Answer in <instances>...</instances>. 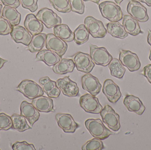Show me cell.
Here are the masks:
<instances>
[{
    "label": "cell",
    "instance_id": "1",
    "mask_svg": "<svg viewBox=\"0 0 151 150\" xmlns=\"http://www.w3.org/2000/svg\"><path fill=\"white\" fill-rule=\"evenodd\" d=\"M85 126L92 136L102 141L114 134L104 126L100 119H88L85 121Z\"/></svg>",
    "mask_w": 151,
    "mask_h": 150
},
{
    "label": "cell",
    "instance_id": "2",
    "mask_svg": "<svg viewBox=\"0 0 151 150\" xmlns=\"http://www.w3.org/2000/svg\"><path fill=\"white\" fill-rule=\"evenodd\" d=\"M99 7L102 16L110 22H119L122 19L123 13L120 7L113 2H102Z\"/></svg>",
    "mask_w": 151,
    "mask_h": 150
},
{
    "label": "cell",
    "instance_id": "3",
    "mask_svg": "<svg viewBox=\"0 0 151 150\" xmlns=\"http://www.w3.org/2000/svg\"><path fill=\"white\" fill-rule=\"evenodd\" d=\"M17 90L30 100H33L44 94L42 87L34 81L27 79L22 81L17 87Z\"/></svg>",
    "mask_w": 151,
    "mask_h": 150
},
{
    "label": "cell",
    "instance_id": "4",
    "mask_svg": "<svg viewBox=\"0 0 151 150\" xmlns=\"http://www.w3.org/2000/svg\"><path fill=\"white\" fill-rule=\"evenodd\" d=\"M90 55L95 64L104 67L109 65L113 59L105 48L99 47L96 45H90Z\"/></svg>",
    "mask_w": 151,
    "mask_h": 150
},
{
    "label": "cell",
    "instance_id": "5",
    "mask_svg": "<svg viewBox=\"0 0 151 150\" xmlns=\"http://www.w3.org/2000/svg\"><path fill=\"white\" fill-rule=\"evenodd\" d=\"M102 121L110 129L114 131H119L121 127L119 115L110 106L107 105L100 113Z\"/></svg>",
    "mask_w": 151,
    "mask_h": 150
},
{
    "label": "cell",
    "instance_id": "6",
    "mask_svg": "<svg viewBox=\"0 0 151 150\" xmlns=\"http://www.w3.org/2000/svg\"><path fill=\"white\" fill-rule=\"evenodd\" d=\"M36 17L48 29H50L62 24V18L52 10L48 8H44L40 10Z\"/></svg>",
    "mask_w": 151,
    "mask_h": 150
},
{
    "label": "cell",
    "instance_id": "7",
    "mask_svg": "<svg viewBox=\"0 0 151 150\" xmlns=\"http://www.w3.org/2000/svg\"><path fill=\"white\" fill-rule=\"evenodd\" d=\"M84 23L90 34L93 38H103L107 33V30L102 21L97 20L93 17H87L84 19Z\"/></svg>",
    "mask_w": 151,
    "mask_h": 150
},
{
    "label": "cell",
    "instance_id": "8",
    "mask_svg": "<svg viewBox=\"0 0 151 150\" xmlns=\"http://www.w3.org/2000/svg\"><path fill=\"white\" fill-rule=\"evenodd\" d=\"M79 103L83 109L88 113L99 114L103 109L98 98L88 93L80 97Z\"/></svg>",
    "mask_w": 151,
    "mask_h": 150
},
{
    "label": "cell",
    "instance_id": "9",
    "mask_svg": "<svg viewBox=\"0 0 151 150\" xmlns=\"http://www.w3.org/2000/svg\"><path fill=\"white\" fill-rule=\"evenodd\" d=\"M119 60L130 72L137 71L141 68V62L137 55L129 50H121Z\"/></svg>",
    "mask_w": 151,
    "mask_h": 150
},
{
    "label": "cell",
    "instance_id": "10",
    "mask_svg": "<svg viewBox=\"0 0 151 150\" xmlns=\"http://www.w3.org/2000/svg\"><path fill=\"white\" fill-rule=\"evenodd\" d=\"M127 11L130 16L141 23H145L149 20L147 9L140 2L131 0L127 7Z\"/></svg>",
    "mask_w": 151,
    "mask_h": 150
},
{
    "label": "cell",
    "instance_id": "11",
    "mask_svg": "<svg viewBox=\"0 0 151 150\" xmlns=\"http://www.w3.org/2000/svg\"><path fill=\"white\" fill-rule=\"evenodd\" d=\"M46 47L47 49L55 52L61 57L65 53L68 48L66 42L53 33L47 34Z\"/></svg>",
    "mask_w": 151,
    "mask_h": 150
},
{
    "label": "cell",
    "instance_id": "12",
    "mask_svg": "<svg viewBox=\"0 0 151 150\" xmlns=\"http://www.w3.org/2000/svg\"><path fill=\"white\" fill-rule=\"evenodd\" d=\"M73 60L76 69L81 72L88 74L95 67V63L88 54L78 52L74 56Z\"/></svg>",
    "mask_w": 151,
    "mask_h": 150
},
{
    "label": "cell",
    "instance_id": "13",
    "mask_svg": "<svg viewBox=\"0 0 151 150\" xmlns=\"http://www.w3.org/2000/svg\"><path fill=\"white\" fill-rule=\"evenodd\" d=\"M57 85L65 96L69 97H77L79 94V88L77 84L66 76L56 81Z\"/></svg>",
    "mask_w": 151,
    "mask_h": 150
},
{
    "label": "cell",
    "instance_id": "14",
    "mask_svg": "<svg viewBox=\"0 0 151 150\" xmlns=\"http://www.w3.org/2000/svg\"><path fill=\"white\" fill-rule=\"evenodd\" d=\"M81 82L83 89L89 92L92 96L95 97L100 92L102 85L99 80L90 73L82 77Z\"/></svg>",
    "mask_w": 151,
    "mask_h": 150
},
{
    "label": "cell",
    "instance_id": "15",
    "mask_svg": "<svg viewBox=\"0 0 151 150\" xmlns=\"http://www.w3.org/2000/svg\"><path fill=\"white\" fill-rule=\"evenodd\" d=\"M55 119L58 127L65 133H74L79 127V125L76 122L72 115L68 114H57Z\"/></svg>",
    "mask_w": 151,
    "mask_h": 150
},
{
    "label": "cell",
    "instance_id": "16",
    "mask_svg": "<svg viewBox=\"0 0 151 150\" xmlns=\"http://www.w3.org/2000/svg\"><path fill=\"white\" fill-rule=\"evenodd\" d=\"M102 91L109 102L113 104L116 103L122 97L119 87L111 79L104 81Z\"/></svg>",
    "mask_w": 151,
    "mask_h": 150
},
{
    "label": "cell",
    "instance_id": "17",
    "mask_svg": "<svg viewBox=\"0 0 151 150\" xmlns=\"http://www.w3.org/2000/svg\"><path fill=\"white\" fill-rule=\"evenodd\" d=\"M20 111V115L26 118L32 127L40 118V114L39 111L32 104L27 101H24L21 103Z\"/></svg>",
    "mask_w": 151,
    "mask_h": 150
},
{
    "label": "cell",
    "instance_id": "18",
    "mask_svg": "<svg viewBox=\"0 0 151 150\" xmlns=\"http://www.w3.org/2000/svg\"><path fill=\"white\" fill-rule=\"evenodd\" d=\"M10 35L16 43H22L26 46L29 45L32 38L30 33L25 28L19 25L12 27Z\"/></svg>",
    "mask_w": 151,
    "mask_h": 150
},
{
    "label": "cell",
    "instance_id": "19",
    "mask_svg": "<svg viewBox=\"0 0 151 150\" xmlns=\"http://www.w3.org/2000/svg\"><path fill=\"white\" fill-rule=\"evenodd\" d=\"M39 82L43 91L49 97L57 98L59 97L61 90L57 85L56 82L50 80L48 77H42Z\"/></svg>",
    "mask_w": 151,
    "mask_h": 150
},
{
    "label": "cell",
    "instance_id": "20",
    "mask_svg": "<svg viewBox=\"0 0 151 150\" xmlns=\"http://www.w3.org/2000/svg\"><path fill=\"white\" fill-rule=\"evenodd\" d=\"M123 104L129 112L141 115L144 112L145 107L140 99L134 95H127Z\"/></svg>",
    "mask_w": 151,
    "mask_h": 150
},
{
    "label": "cell",
    "instance_id": "21",
    "mask_svg": "<svg viewBox=\"0 0 151 150\" xmlns=\"http://www.w3.org/2000/svg\"><path fill=\"white\" fill-rule=\"evenodd\" d=\"M24 26L32 36L41 33L44 28L42 22L33 14H29L26 16L24 22Z\"/></svg>",
    "mask_w": 151,
    "mask_h": 150
},
{
    "label": "cell",
    "instance_id": "22",
    "mask_svg": "<svg viewBox=\"0 0 151 150\" xmlns=\"http://www.w3.org/2000/svg\"><path fill=\"white\" fill-rule=\"evenodd\" d=\"M32 104L40 112H55L53 100L51 98L41 96L34 99Z\"/></svg>",
    "mask_w": 151,
    "mask_h": 150
},
{
    "label": "cell",
    "instance_id": "23",
    "mask_svg": "<svg viewBox=\"0 0 151 150\" xmlns=\"http://www.w3.org/2000/svg\"><path fill=\"white\" fill-rule=\"evenodd\" d=\"M61 59L62 57L55 52L49 49H43L38 52L35 60L36 61L43 62L46 65L51 67L58 63Z\"/></svg>",
    "mask_w": 151,
    "mask_h": 150
},
{
    "label": "cell",
    "instance_id": "24",
    "mask_svg": "<svg viewBox=\"0 0 151 150\" xmlns=\"http://www.w3.org/2000/svg\"><path fill=\"white\" fill-rule=\"evenodd\" d=\"M122 25L128 34L136 36L143 33L138 21L130 15H126L122 18Z\"/></svg>",
    "mask_w": 151,
    "mask_h": 150
},
{
    "label": "cell",
    "instance_id": "25",
    "mask_svg": "<svg viewBox=\"0 0 151 150\" xmlns=\"http://www.w3.org/2000/svg\"><path fill=\"white\" fill-rule=\"evenodd\" d=\"M75 67V64L73 60L64 58L54 65L53 70L55 74L64 75L72 72Z\"/></svg>",
    "mask_w": 151,
    "mask_h": 150
},
{
    "label": "cell",
    "instance_id": "26",
    "mask_svg": "<svg viewBox=\"0 0 151 150\" xmlns=\"http://www.w3.org/2000/svg\"><path fill=\"white\" fill-rule=\"evenodd\" d=\"M47 34L44 33L33 36L31 42L27 46V49L32 53H35L42 50L46 45Z\"/></svg>",
    "mask_w": 151,
    "mask_h": 150
},
{
    "label": "cell",
    "instance_id": "27",
    "mask_svg": "<svg viewBox=\"0 0 151 150\" xmlns=\"http://www.w3.org/2000/svg\"><path fill=\"white\" fill-rule=\"evenodd\" d=\"M54 34L58 38L66 42H70L74 40V33L67 25L61 24L54 27Z\"/></svg>",
    "mask_w": 151,
    "mask_h": 150
},
{
    "label": "cell",
    "instance_id": "28",
    "mask_svg": "<svg viewBox=\"0 0 151 150\" xmlns=\"http://www.w3.org/2000/svg\"><path fill=\"white\" fill-rule=\"evenodd\" d=\"M106 26L107 32L114 38L123 39L128 36L124 26L119 22H110Z\"/></svg>",
    "mask_w": 151,
    "mask_h": 150
},
{
    "label": "cell",
    "instance_id": "29",
    "mask_svg": "<svg viewBox=\"0 0 151 150\" xmlns=\"http://www.w3.org/2000/svg\"><path fill=\"white\" fill-rule=\"evenodd\" d=\"M2 17L8 20L12 26L18 25L21 15L15 8L5 6L3 9Z\"/></svg>",
    "mask_w": 151,
    "mask_h": 150
},
{
    "label": "cell",
    "instance_id": "30",
    "mask_svg": "<svg viewBox=\"0 0 151 150\" xmlns=\"http://www.w3.org/2000/svg\"><path fill=\"white\" fill-rule=\"evenodd\" d=\"M110 73L112 76L121 79L124 76L126 69L120 61L114 58L108 65Z\"/></svg>",
    "mask_w": 151,
    "mask_h": 150
},
{
    "label": "cell",
    "instance_id": "31",
    "mask_svg": "<svg viewBox=\"0 0 151 150\" xmlns=\"http://www.w3.org/2000/svg\"><path fill=\"white\" fill-rule=\"evenodd\" d=\"M12 122V128L19 132H23L28 129H32L27 123L26 119L24 116L17 114H14L11 116Z\"/></svg>",
    "mask_w": 151,
    "mask_h": 150
},
{
    "label": "cell",
    "instance_id": "32",
    "mask_svg": "<svg viewBox=\"0 0 151 150\" xmlns=\"http://www.w3.org/2000/svg\"><path fill=\"white\" fill-rule=\"evenodd\" d=\"M74 40L77 45H82L89 39L90 33L84 25L81 24L74 31Z\"/></svg>",
    "mask_w": 151,
    "mask_h": 150
},
{
    "label": "cell",
    "instance_id": "33",
    "mask_svg": "<svg viewBox=\"0 0 151 150\" xmlns=\"http://www.w3.org/2000/svg\"><path fill=\"white\" fill-rule=\"evenodd\" d=\"M53 8L62 13H69L71 11L70 0H49Z\"/></svg>",
    "mask_w": 151,
    "mask_h": 150
},
{
    "label": "cell",
    "instance_id": "34",
    "mask_svg": "<svg viewBox=\"0 0 151 150\" xmlns=\"http://www.w3.org/2000/svg\"><path fill=\"white\" fill-rule=\"evenodd\" d=\"M104 149V146L102 140L95 138L88 141L82 147L83 150H102Z\"/></svg>",
    "mask_w": 151,
    "mask_h": 150
},
{
    "label": "cell",
    "instance_id": "35",
    "mask_svg": "<svg viewBox=\"0 0 151 150\" xmlns=\"http://www.w3.org/2000/svg\"><path fill=\"white\" fill-rule=\"evenodd\" d=\"M12 128L11 117L5 114H0V130L7 131Z\"/></svg>",
    "mask_w": 151,
    "mask_h": 150
},
{
    "label": "cell",
    "instance_id": "36",
    "mask_svg": "<svg viewBox=\"0 0 151 150\" xmlns=\"http://www.w3.org/2000/svg\"><path fill=\"white\" fill-rule=\"evenodd\" d=\"M71 11L79 14H83L84 11V4L83 0H70Z\"/></svg>",
    "mask_w": 151,
    "mask_h": 150
},
{
    "label": "cell",
    "instance_id": "37",
    "mask_svg": "<svg viewBox=\"0 0 151 150\" xmlns=\"http://www.w3.org/2000/svg\"><path fill=\"white\" fill-rule=\"evenodd\" d=\"M13 26L3 17H0V35H8L11 33Z\"/></svg>",
    "mask_w": 151,
    "mask_h": 150
},
{
    "label": "cell",
    "instance_id": "38",
    "mask_svg": "<svg viewBox=\"0 0 151 150\" xmlns=\"http://www.w3.org/2000/svg\"><path fill=\"white\" fill-rule=\"evenodd\" d=\"M22 7L31 12L36 11L38 9V0H19Z\"/></svg>",
    "mask_w": 151,
    "mask_h": 150
},
{
    "label": "cell",
    "instance_id": "39",
    "mask_svg": "<svg viewBox=\"0 0 151 150\" xmlns=\"http://www.w3.org/2000/svg\"><path fill=\"white\" fill-rule=\"evenodd\" d=\"M13 150H35L33 144H28L26 141L16 142L12 145Z\"/></svg>",
    "mask_w": 151,
    "mask_h": 150
},
{
    "label": "cell",
    "instance_id": "40",
    "mask_svg": "<svg viewBox=\"0 0 151 150\" xmlns=\"http://www.w3.org/2000/svg\"><path fill=\"white\" fill-rule=\"evenodd\" d=\"M1 1L4 6L15 9L17 8L20 4L19 0H1Z\"/></svg>",
    "mask_w": 151,
    "mask_h": 150
},
{
    "label": "cell",
    "instance_id": "41",
    "mask_svg": "<svg viewBox=\"0 0 151 150\" xmlns=\"http://www.w3.org/2000/svg\"><path fill=\"white\" fill-rule=\"evenodd\" d=\"M142 74L151 84V64H148L144 68Z\"/></svg>",
    "mask_w": 151,
    "mask_h": 150
},
{
    "label": "cell",
    "instance_id": "42",
    "mask_svg": "<svg viewBox=\"0 0 151 150\" xmlns=\"http://www.w3.org/2000/svg\"><path fill=\"white\" fill-rule=\"evenodd\" d=\"M147 42L151 46V31L148 30V35L147 37Z\"/></svg>",
    "mask_w": 151,
    "mask_h": 150
},
{
    "label": "cell",
    "instance_id": "43",
    "mask_svg": "<svg viewBox=\"0 0 151 150\" xmlns=\"http://www.w3.org/2000/svg\"><path fill=\"white\" fill-rule=\"evenodd\" d=\"M141 2L146 4L149 7H151V0H138Z\"/></svg>",
    "mask_w": 151,
    "mask_h": 150
},
{
    "label": "cell",
    "instance_id": "44",
    "mask_svg": "<svg viewBox=\"0 0 151 150\" xmlns=\"http://www.w3.org/2000/svg\"><path fill=\"white\" fill-rule=\"evenodd\" d=\"M8 62V60H4L2 58H0V69L3 67L4 63Z\"/></svg>",
    "mask_w": 151,
    "mask_h": 150
},
{
    "label": "cell",
    "instance_id": "45",
    "mask_svg": "<svg viewBox=\"0 0 151 150\" xmlns=\"http://www.w3.org/2000/svg\"><path fill=\"white\" fill-rule=\"evenodd\" d=\"M83 1H91L96 4H99L100 0H83Z\"/></svg>",
    "mask_w": 151,
    "mask_h": 150
},
{
    "label": "cell",
    "instance_id": "46",
    "mask_svg": "<svg viewBox=\"0 0 151 150\" xmlns=\"http://www.w3.org/2000/svg\"><path fill=\"white\" fill-rule=\"evenodd\" d=\"M3 7L1 4L0 3V17H2Z\"/></svg>",
    "mask_w": 151,
    "mask_h": 150
},
{
    "label": "cell",
    "instance_id": "47",
    "mask_svg": "<svg viewBox=\"0 0 151 150\" xmlns=\"http://www.w3.org/2000/svg\"><path fill=\"white\" fill-rule=\"evenodd\" d=\"M114 1H115V2L117 4L120 5L123 0H114Z\"/></svg>",
    "mask_w": 151,
    "mask_h": 150
},
{
    "label": "cell",
    "instance_id": "48",
    "mask_svg": "<svg viewBox=\"0 0 151 150\" xmlns=\"http://www.w3.org/2000/svg\"><path fill=\"white\" fill-rule=\"evenodd\" d=\"M149 59L150 60L151 62V50L150 51V55H149Z\"/></svg>",
    "mask_w": 151,
    "mask_h": 150
}]
</instances>
